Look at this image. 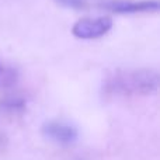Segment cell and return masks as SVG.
Listing matches in <instances>:
<instances>
[{
  "instance_id": "5b68a950",
  "label": "cell",
  "mask_w": 160,
  "mask_h": 160,
  "mask_svg": "<svg viewBox=\"0 0 160 160\" xmlns=\"http://www.w3.org/2000/svg\"><path fill=\"white\" fill-rule=\"evenodd\" d=\"M17 82L16 69L10 66H6L0 62V88H8L14 86Z\"/></svg>"
},
{
  "instance_id": "8992f818",
  "label": "cell",
  "mask_w": 160,
  "mask_h": 160,
  "mask_svg": "<svg viewBox=\"0 0 160 160\" xmlns=\"http://www.w3.org/2000/svg\"><path fill=\"white\" fill-rule=\"evenodd\" d=\"M2 107H3V110L13 112V111H16V110H22V108H24V101H22L21 98H14V97H10V98L3 100Z\"/></svg>"
},
{
  "instance_id": "7a4b0ae2",
  "label": "cell",
  "mask_w": 160,
  "mask_h": 160,
  "mask_svg": "<svg viewBox=\"0 0 160 160\" xmlns=\"http://www.w3.org/2000/svg\"><path fill=\"white\" fill-rule=\"evenodd\" d=\"M112 27V20L110 17H97V18H82L73 25L72 32L80 39H94L105 35Z\"/></svg>"
},
{
  "instance_id": "52a82bcc",
  "label": "cell",
  "mask_w": 160,
  "mask_h": 160,
  "mask_svg": "<svg viewBox=\"0 0 160 160\" xmlns=\"http://www.w3.org/2000/svg\"><path fill=\"white\" fill-rule=\"evenodd\" d=\"M58 3H61L65 7H70V8H84L86 7V2L84 0H56Z\"/></svg>"
},
{
  "instance_id": "6da1fadb",
  "label": "cell",
  "mask_w": 160,
  "mask_h": 160,
  "mask_svg": "<svg viewBox=\"0 0 160 160\" xmlns=\"http://www.w3.org/2000/svg\"><path fill=\"white\" fill-rule=\"evenodd\" d=\"M159 75L155 70H127L111 79L110 88L124 94H149L158 90Z\"/></svg>"
},
{
  "instance_id": "3957f363",
  "label": "cell",
  "mask_w": 160,
  "mask_h": 160,
  "mask_svg": "<svg viewBox=\"0 0 160 160\" xmlns=\"http://www.w3.org/2000/svg\"><path fill=\"white\" fill-rule=\"evenodd\" d=\"M102 8L114 11L119 14H131V13H148V11H158L159 2L158 0H141V2H131V0H108L102 2Z\"/></svg>"
},
{
  "instance_id": "277c9868",
  "label": "cell",
  "mask_w": 160,
  "mask_h": 160,
  "mask_svg": "<svg viewBox=\"0 0 160 160\" xmlns=\"http://www.w3.org/2000/svg\"><path fill=\"white\" fill-rule=\"evenodd\" d=\"M42 132L48 139L56 142V143H72L78 138V131L72 125L65 124L61 121H51L47 122L42 128Z\"/></svg>"
}]
</instances>
